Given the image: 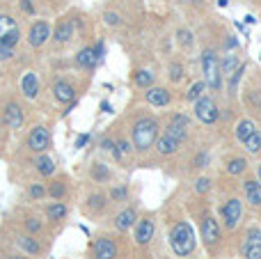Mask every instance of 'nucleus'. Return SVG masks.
Here are the masks:
<instances>
[{"instance_id":"1","label":"nucleus","mask_w":261,"mask_h":259,"mask_svg":"<svg viewBox=\"0 0 261 259\" xmlns=\"http://www.w3.org/2000/svg\"><path fill=\"white\" fill-rule=\"evenodd\" d=\"M158 136H161V122L151 115H140L130 124V145L135 154H147L149 149H153Z\"/></svg>"},{"instance_id":"2","label":"nucleus","mask_w":261,"mask_h":259,"mask_svg":"<svg viewBox=\"0 0 261 259\" xmlns=\"http://www.w3.org/2000/svg\"><path fill=\"white\" fill-rule=\"evenodd\" d=\"M170 248L176 257H190L197 248V239L188 220H176L170 227Z\"/></svg>"},{"instance_id":"3","label":"nucleus","mask_w":261,"mask_h":259,"mask_svg":"<svg viewBox=\"0 0 261 259\" xmlns=\"http://www.w3.org/2000/svg\"><path fill=\"white\" fill-rule=\"evenodd\" d=\"M202 76H204V81H206L208 90L220 92L222 73H220V69H218V53L213 48L202 50Z\"/></svg>"},{"instance_id":"4","label":"nucleus","mask_w":261,"mask_h":259,"mask_svg":"<svg viewBox=\"0 0 261 259\" xmlns=\"http://www.w3.org/2000/svg\"><path fill=\"white\" fill-rule=\"evenodd\" d=\"M199 229H202V239L206 243V248L208 250H216L222 239V232H220V223H218V218L211 211H204L199 216Z\"/></svg>"},{"instance_id":"5","label":"nucleus","mask_w":261,"mask_h":259,"mask_svg":"<svg viewBox=\"0 0 261 259\" xmlns=\"http://www.w3.org/2000/svg\"><path fill=\"white\" fill-rule=\"evenodd\" d=\"M193 113H195V117H197L202 124H206V126H211V124H216L218 119H220V108H218V101L213 99V96H208V94H204L199 101H195V103H193Z\"/></svg>"},{"instance_id":"6","label":"nucleus","mask_w":261,"mask_h":259,"mask_svg":"<svg viewBox=\"0 0 261 259\" xmlns=\"http://www.w3.org/2000/svg\"><path fill=\"white\" fill-rule=\"evenodd\" d=\"M220 218H222V225H225L229 232L236 229L241 225V220H243V202H241L239 197L225 200L220 206Z\"/></svg>"},{"instance_id":"7","label":"nucleus","mask_w":261,"mask_h":259,"mask_svg":"<svg viewBox=\"0 0 261 259\" xmlns=\"http://www.w3.org/2000/svg\"><path fill=\"white\" fill-rule=\"evenodd\" d=\"M190 128H193V122H190V117H186V115H181V113L172 115V117L167 119V124H165V133H167V136H172V138H176L181 145L188 140Z\"/></svg>"},{"instance_id":"8","label":"nucleus","mask_w":261,"mask_h":259,"mask_svg":"<svg viewBox=\"0 0 261 259\" xmlns=\"http://www.w3.org/2000/svg\"><path fill=\"white\" fill-rule=\"evenodd\" d=\"M241 257L243 259H261V229L250 227L243 237V246H241Z\"/></svg>"},{"instance_id":"9","label":"nucleus","mask_w":261,"mask_h":259,"mask_svg":"<svg viewBox=\"0 0 261 259\" xmlns=\"http://www.w3.org/2000/svg\"><path fill=\"white\" fill-rule=\"evenodd\" d=\"M25 145H28V149L35 151V154H44V151L50 147V131H48V126H44V124L35 126L30 131V136H28Z\"/></svg>"},{"instance_id":"10","label":"nucleus","mask_w":261,"mask_h":259,"mask_svg":"<svg viewBox=\"0 0 261 259\" xmlns=\"http://www.w3.org/2000/svg\"><path fill=\"white\" fill-rule=\"evenodd\" d=\"M153 234H156V220H153V216H144V218H140L133 225V237L138 246H147L153 239Z\"/></svg>"},{"instance_id":"11","label":"nucleus","mask_w":261,"mask_h":259,"mask_svg":"<svg viewBox=\"0 0 261 259\" xmlns=\"http://www.w3.org/2000/svg\"><path fill=\"white\" fill-rule=\"evenodd\" d=\"M50 35H53V32H50L48 21H35L30 25V30H28V44H30L32 48H41V46L50 39Z\"/></svg>"},{"instance_id":"12","label":"nucleus","mask_w":261,"mask_h":259,"mask_svg":"<svg viewBox=\"0 0 261 259\" xmlns=\"http://www.w3.org/2000/svg\"><path fill=\"white\" fill-rule=\"evenodd\" d=\"M144 101H147L149 106H153V108H167V106L172 103V92L167 90V87L151 85L144 92Z\"/></svg>"},{"instance_id":"13","label":"nucleus","mask_w":261,"mask_h":259,"mask_svg":"<svg viewBox=\"0 0 261 259\" xmlns=\"http://www.w3.org/2000/svg\"><path fill=\"white\" fill-rule=\"evenodd\" d=\"M243 195H245V200H248L250 206L261 209V182L259 179H252V177L245 179L243 182Z\"/></svg>"},{"instance_id":"14","label":"nucleus","mask_w":261,"mask_h":259,"mask_svg":"<svg viewBox=\"0 0 261 259\" xmlns=\"http://www.w3.org/2000/svg\"><path fill=\"white\" fill-rule=\"evenodd\" d=\"M3 117H5V124H7L9 128H21L25 115H23L21 106H18L16 101H9V103L5 106V110H3Z\"/></svg>"},{"instance_id":"15","label":"nucleus","mask_w":261,"mask_h":259,"mask_svg":"<svg viewBox=\"0 0 261 259\" xmlns=\"http://www.w3.org/2000/svg\"><path fill=\"white\" fill-rule=\"evenodd\" d=\"M92 257L94 259H115L117 257V246L110 239H96L92 243Z\"/></svg>"},{"instance_id":"16","label":"nucleus","mask_w":261,"mask_h":259,"mask_svg":"<svg viewBox=\"0 0 261 259\" xmlns=\"http://www.w3.org/2000/svg\"><path fill=\"white\" fill-rule=\"evenodd\" d=\"M53 94L60 103H73V99H76V87H73L69 81L60 78V81H55V85H53Z\"/></svg>"},{"instance_id":"17","label":"nucleus","mask_w":261,"mask_h":259,"mask_svg":"<svg viewBox=\"0 0 261 259\" xmlns=\"http://www.w3.org/2000/svg\"><path fill=\"white\" fill-rule=\"evenodd\" d=\"M115 227L119 229V232H128V229H133V225L138 223V209H133V206H128V209H122L117 216H115Z\"/></svg>"},{"instance_id":"18","label":"nucleus","mask_w":261,"mask_h":259,"mask_svg":"<svg viewBox=\"0 0 261 259\" xmlns=\"http://www.w3.org/2000/svg\"><path fill=\"white\" fill-rule=\"evenodd\" d=\"M153 147H156V154H161V156H174L176 151H179L181 142L176 140V138L163 133V136H158V140H156V145Z\"/></svg>"},{"instance_id":"19","label":"nucleus","mask_w":261,"mask_h":259,"mask_svg":"<svg viewBox=\"0 0 261 259\" xmlns=\"http://www.w3.org/2000/svg\"><path fill=\"white\" fill-rule=\"evenodd\" d=\"M76 64L81 69H85V71H94L96 64H99V58L94 55V48H92V46H83L76 53Z\"/></svg>"},{"instance_id":"20","label":"nucleus","mask_w":261,"mask_h":259,"mask_svg":"<svg viewBox=\"0 0 261 259\" xmlns=\"http://www.w3.org/2000/svg\"><path fill=\"white\" fill-rule=\"evenodd\" d=\"M44 214H46V218H48L50 223H60V220H64L69 216V206L64 204V202L55 200V202H50V204H46Z\"/></svg>"},{"instance_id":"21","label":"nucleus","mask_w":261,"mask_h":259,"mask_svg":"<svg viewBox=\"0 0 261 259\" xmlns=\"http://www.w3.org/2000/svg\"><path fill=\"white\" fill-rule=\"evenodd\" d=\"M239 67H241V60H239V55H234V53H227V55H222V58H218V69H220V73L227 78Z\"/></svg>"},{"instance_id":"22","label":"nucleus","mask_w":261,"mask_h":259,"mask_svg":"<svg viewBox=\"0 0 261 259\" xmlns=\"http://www.w3.org/2000/svg\"><path fill=\"white\" fill-rule=\"evenodd\" d=\"M50 37H55V44H67V41L73 37V21H71V18L60 21L58 28H55V32Z\"/></svg>"},{"instance_id":"23","label":"nucleus","mask_w":261,"mask_h":259,"mask_svg":"<svg viewBox=\"0 0 261 259\" xmlns=\"http://www.w3.org/2000/svg\"><path fill=\"white\" fill-rule=\"evenodd\" d=\"M21 92L28 99H37V94H39V81H37V76L32 71H28L21 78Z\"/></svg>"},{"instance_id":"24","label":"nucleus","mask_w":261,"mask_h":259,"mask_svg":"<svg viewBox=\"0 0 261 259\" xmlns=\"http://www.w3.org/2000/svg\"><path fill=\"white\" fill-rule=\"evenodd\" d=\"M90 174H92V179H94L96 184H106V182H110V179H113L110 168L106 163H101V161H94V163H92Z\"/></svg>"},{"instance_id":"25","label":"nucleus","mask_w":261,"mask_h":259,"mask_svg":"<svg viewBox=\"0 0 261 259\" xmlns=\"http://www.w3.org/2000/svg\"><path fill=\"white\" fill-rule=\"evenodd\" d=\"M257 131V124H254V119H250V117H243L239 124H236V128H234V136H236V140L239 142H243L248 136H252V133Z\"/></svg>"},{"instance_id":"26","label":"nucleus","mask_w":261,"mask_h":259,"mask_svg":"<svg viewBox=\"0 0 261 259\" xmlns=\"http://www.w3.org/2000/svg\"><path fill=\"white\" fill-rule=\"evenodd\" d=\"M46 195H50L53 200H64V195H67V179L64 177L53 179V182L46 186Z\"/></svg>"},{"instance_id":"27","label":"nucleus","mask_w":261,"mask_h":259,"mask_svg":"<svg viewBox=\"0 0 261 259\" xmlns=\"http://www.w3.org/2000/svg\"><path fill=\"white\" fill-rule=\"evenodd\" d=\"M85 206L92 211V214H103L106 206H108V197H106L103 193H92V195L87 197Z\"/></svg>"},{"instance_id":"28","label":"nucleus","mask_w":261,"mask_h":259,"mask_svg":"<svg viewBox=\"0 0 261 259\" xmlns=\"http://www.w3.org/2000/svg\"><path fill=\"white\" fill-rule=\"evenodd\" d=\"M225 170L231 174V177L245 174V172H248V159H243V156H234V159H229L225 163Z\"/></svg>"},{"instance_id":"29","label":"nucleus","mask_w":261,"mask_h":259,"mask_svg":"<svg viewBox=\"0 0 261 259\" xmlns=\"http://www.w3.org/2000/svg\"><path fill=\"white\" fill-rule=\"evenodd\" d=\"M35 165H37V172H39L41 177H53V174H55V163H53V159H50V156H46V151L37 156V163Z\"/></svg>"},{"instance_id":"30","label":"nucleus","mask_w":261,"mask_h":259,"mask_svg":"<svg viewBox=\"0 0 261 259\" xmlns=\"http://www.w3.org/2000/svg\"><path fill=\"white\" fill-rule=\"evenodd\" d=\"M206 90H208V85H206V81H195L193 85L188 87V92H186V101H190V103H195V101H199L204 94H206Z\"/></svg>"},{"instance_id":"31","label":"nucleus","mask_w":261,"mask_h":259,"mask_svg":"<svg viewBox=\"0 0 261 259\" xmlns=\"http://www.w3.org/2000/svg\"><path fill=\"white\" fill-rule=\"evenodd\" d=\"M153 81H156V76H153L149 69H138V71H133V85L135 87H142V90H147V87L153 85Z\"/></svg>"},{"instance_id":"32","label":"nucleus","mask_w":261,"mask_h":259,"mask_svg":"<svg viewBox=\"0 0 261 259\" xmlns=\"http://www.w3.org/2000/svg\"><path fill=\"white\" fill-rule=\"evenodd\" d=\"M16 243H18V248H23V250L28 252V255H39L41 252V246L30 237V234H28V237L25 234H23V237H16Z\"/></svg>"},{"instance_id":"33","label":"nucleus","mask_w":261,"mask_h":259,"mask_svg":"<svg viewBox=\"0 0 261 259\" xmlns=\"http://www.w3.org/2000/svg\"><path fill=\"white\" fill-rule=\"evenodd\" d=\"M243 147H245V151H248V154H252V156L261 154V131H259V128L252 133V136L245 138V140H243Z\"/></svg>"},{"instance_id":"34","label":"nucleus","mask_w":261,"mask_h":259,"mask_svg":"<svg viewBox=\"0 0 261 259\" xmlns=\"http://www.w3.org/2000/svg\"><path fill=\"white\" fill-rule=\"evenodd\" d=\"M186 76V69L181 62H170L167 64V78H170L172 83H181Z\"/></svg>"},{"instance_id":"35","label":"nucleus","mask_w":261,"mask_h":259,"mask_svg":"<svg viewBox=\"0 0 261 259\" xmlns=\"http://www.w3.org/2000/svg\"><path fill=\"white\" fill-rule=\"evenodd\" d=\"M21 41V30H18V25L16 28H12V30H7L3 35V39H0V46H7V48H14V46Z\"/></svg>"},{"instance_id":"36","label":"nucleus","mask_w":261,"mask_h":259,"mask_svg":"<svg viewBox=\"0 0 261 259\" xmlns=\"http://www.w3.org/2000/svg\"><path fill=\"white\" fill-rule=\"evenodd\" d=\"M245 69H248V67H245V64H241V67L229 76V87H227V90H229V94H231V96H234V94H236V90H239V83H241V78H243Z\"/></svg>"},{"instance_id":"37","label":"nucleus","mask_w":261,"mask_h":259,"mask_svg":"<svg viewBox=\"0 0 261 259\" xmlns=\"http://www.w3.org/2000/svg\"><path fill=\"white\" fill-rule=\"evenodd\" d=\"M176 41H179L181 46H184V48H193V44H195V37H193V32L190 30H186V28H181L179 32H176Z\"/></svg>"},{"instance_id":"38","label":"nucleus","mask_w":261,"mask_h":259,"mask_svg":"<svg viewBox=\"0 0 261 259\" xmlns=\"http://www.w3.org/2000/svg\"><path fill=\"white\" fill-rule=\"evenodd\" d=\"M211 188H213V182L208 177H199L195 182V193L197 195H206V193H211Z\"/></svg>"},{"instance_id":"39","label":"nucleus","mask_w":261,"mask_h":259,"mask_svg":"<svg viewBox=\"0 0 261 259\" xmlns=\"http://www.w3.org/2000/svg\"><path fill=\"white\" fill-rule=\"evenodd\" d=\"M28 197H30V200H44L46 197V186L44 184H32V186L28 188Z\"/></svg>"},{"instance_id":"40","label":"nucleus","mask_w":261,"mask_h":259,"mask_svg":"<svg viewBox=\"0 0 261 259\" xmlns=\"http://www.w3.org/2000/svg\"><path fill=\"white\" fill-rule=\"evenodd\" d=\"M12 28H16V18H12L9 14H0V39H3V35L7 30H12Z\"/></svg>"},{"instance_id":"41","label":"nucleus","mask_w":261,"mask_h":259,"mask_svg":"<svg viewBox=\"0 0 261 259\" xmlns=\"http://www.w3.org/2000/svg\"><path fill=\"white\" fill-rule=\"evenodd\" d=\"M110 200L113 202H126L128 200V188L126 186H115L110 191Z\"/></svg>"},{"instance_id":"42","label":"nucleus","mask_w":261,"mask_h":259,"mask_svg":"<svg viewBox=\"0 0 261 259\" xmlns=\"http://www.w3.org/2000/svg\"><path fill=\"white\" fill-rule=\"evenodd\" d=\"M103 21L108 23L110 28H117V25H122V16H119L117 12H106V14H103Z\"/></svg>"},{"instance_id":"43","label":"nucleus","mask_w":261,"mask_h":259,"mask_svg":"<svg viewBox=\"0 0 261 259\" xmlns=\"http://www.w3.org/2000/svg\"><path fill=\"white\" fill-rule=\"evenodd\" d=\"M25 229H28L30 234H37V232L41 229V223H39L37 218H32V216H30V218H25Z\"/></svg>"},{"instance_id":"44","label":"nucleus","mask_w":261,"mask_h":259,"mask_svg":"<svg viewBox=\"0 0 261 259\" xmlns=\"http://www.w3.org/2000/svg\"><path fill=\"white\" fill-rule=\"evenodd\" d=\"M12 58H14V48L0 46V60H12Z\"/></svg>"},{"instance_id":"45","label":"nucleus","mask_w":261,"mask_h":259,"mask_svg":"<svg viewBox=\"0 0 261 259\" xmlns=\"http://www.w3.org/2000/svg\"><path fill=\"white\" fill-rule=\"evenodd\" d=\"M113 147H115L113 138H103V140H101V149L103 151H113Z\"/></svg>"},{"instance_id":"46","label":"nucleus","mask_w":261,"mask_h":259,"mask_svg":"<svg viewBox=\"0 0 261 259\" xmlns=\"http://www.w3.org/2000/svg\"><path fill=\"white\" fill-rule=\"evenodd\" d=\"M92 48H94V55H96V58H103V41H96V44L94 46H92Z\"/></svg>"},{"instance_id":"47","label":"nucleus","mask_w":261,"mask_h":259,"mask_svg":"<svg viewBox=\"0 0 261 259\" xmlns=\"http://www.w3.org/2000/svg\"><path fill=\"white\" fill-rule=\"evenodd\" d=\"M87 142H90V136H87V133H85V136H78V140H76V147H81V149H83V147H85Z\"/></svg>"},{"instance_id":"48","label":"nucleus","mask_w":261,"mask_h":259,"mask_svg":"<svg viewBox=\"0 0 261 259\" xmlns=\"http://www.w3.org/2000/svg\"><path fill=\"white\" fill-rule=\"evenodd\" d=\"M21 7H23V12H35V9H32V3H30V0H23V5H21Z\"/></svg>"},{"instance_id":"49","label":"nucleus","mask_w":261,"mask_h":259,"mask_svg":"<svg viewBox=\"0 0 261 259\" xmlns=\"http://www.w3.org/2000/svg\"><path fill=\"white\" fill-rule=\"evenodd\" d=\"M236 46H239V41H236L234 37H229V39H227V48H236Z\"/></svg>"},{"instance_id":"50","label":"nucleus","mask_w":261,"mask_h":259,"mask_svg":"<svg viewBox=\"0 0 261 259\" xmlns=\"http://www.w3.org/2000/svg\"><path fill=\"white\" fill-rule=\"evenodd\" d=\"M101 108H103V113H110V103H106V101L101 103Z\"/></svg>"},{"instance_id":"51","label":"nucleus","mask_w":261,"mask_h":259,"mask_svg":"<svg viewBox=\"0 0 261 259\" xmlns=\"http://www.w3.org/2000/svg\"><path fill=\"white\" fill-rule=\"evenodd\" d=\"M7 259H25V257H21V255H9Z\"/></svg>"},{"instance_id":"52","label":"nucleus","mask_w":261,"mask_h":259,"mask_svg":"<svg viewBox=\"0 0 261 259\" xmlns=\"http://www.w3.org/2000/svg\"><path fill=\"white\" fill-rule=\"evenodd\" d=\"M257 174H259V177H257V179H259V182H261V163H259V168H257Z\"/></svg>"},{"instance_id":"53","label":"nucleus","mask_w":261,"mask_h":259,"mask_svg":"<svg viewBox=\"0 0 261 259\" xmlns=\"http://www.w3.org/2000/svg\"><path fill=\"white\" fill-rule=\"evenodd\" d=\"M181 3H190V0H181Z\"/></svg>"}]
</instances>
